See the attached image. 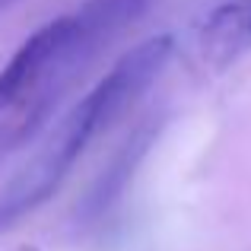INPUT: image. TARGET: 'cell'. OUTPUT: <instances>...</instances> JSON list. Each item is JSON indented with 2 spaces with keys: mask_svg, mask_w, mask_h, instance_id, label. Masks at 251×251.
<instances>
[{
  "mask_svg": "<svg viewBox=\"0 0 251 251\" xmlns=\"http://www.w3.org/2000/svg\"><path fill=\"white\" fill-rule=\"evenodd\" d=\"M96 134H99V124H96L92 108L83 96L54 124L45 147L3 188V194H0V232L10 229L13 223H19L25 213L38 210L48 197H54V191L64 184V178L70 175L74 162L80 159V153L89 147V140Z\"/></svg>",
  "mask_w": 251,
  "mask_h": 251,
  "instance_id": "1",
  "label": "cell"
},
{
  "mask_svg": "<svg viewBox=\"0 0 251 251\" xmlns=\"http://www.w3.org/2000/svg\"><path fill=\"white\" fill-rule=\"evenodd\" d=\"M172 51H175V38L172 35H153L147 42L134 45L115 61V67L96 83V89L86 92V102L92 108V118L99 124V134L108 130L150 86L162 74L169 64Z\"/></svg>",
  "mask_w": 251,
  "mask_h": 251,
  "instance_id": "2",
  "label": "cell"
},
{
  "mask_svg": "<svg viewBox=\"0 0 251 251\" xmlns=\"http://www.w3.org/2000/svg\"><path fill=\"white\" fill-rule=\"evenodd\" d=\"M159 130H162V118H147V121L137 124L134 134H127V140L111 153V159L102 166V172H99L96 178H92V184L86 188V194L80 197V203H76V210H74V223L80 229L96 226V223L102 220V216H108V210L124 197V191L130 188L140 162L147 159V153L153 150Z\"/></svg>",
  "mask_w": 251,
  "mask_h": 251,
  "instance_id": "3",
  "label": "cell"
},
{
  "mask_svg": "<svg viewBox=\"0 0 251 251\" xmlns=\"http://www.w3.org/2000/svg\"><path fill=\"white\" fill-rule=\"evenodd\" d=\"M197 51L210 70H226L251 51V0L213 6L197 32Z\"/></svg>",
  "mask_w": 251,
  "mask_h": 251,
  "instance_id": "4",
  "label": "cell"
},
{
  "mask_svg": "<svg viewBox=\"0 0 251 251\" xmlns=\"http://www.w3.org/2000/svg\"><path fill=\"white\" fill-rule=\"evenodd\" d=\"M13 251H38V248H35V245H16Z\"/></svg>",
  "mask_w": 251,
  "mask_h": 251,
  "instance_id": "5",
  "label": "cell"
},
{
  "mask_svg": "<svg viewBox=\"0 0 251 251\" xmlns=\"http://www.w3.org/2000/svg\"><path fill=\"white\" fill-rule=\"evenodd\" d=\"M0 111H3V99H0Z\"/></svg>",
  "mask_w": 251,
  "mask_h": 251,
  "instance_id": "6",
  "label": "cell"
}]
</instances>
